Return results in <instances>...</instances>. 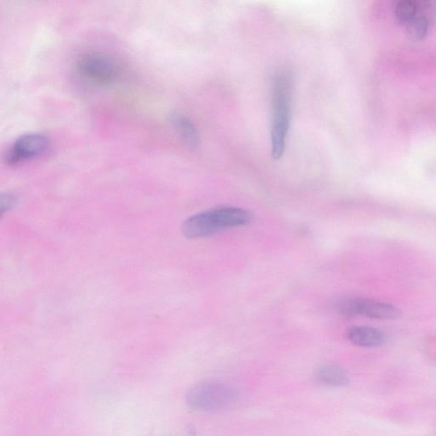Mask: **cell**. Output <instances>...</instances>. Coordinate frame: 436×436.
Returning <instances> with one entry per match:
<instances>
[{"mask_svg":"<svg viewBox=\"0 0 436 436\" xmlns=\"http://www.w3.org/2000/svg\"><path fill=\"white\" fill-rule=\"evenodd\" d=\"M293 90V75L289 70L283 68L275 73L273 80L271 126V151L274 159H281L285 153L291 124Z\"/></svg>","mask_w":436,"mask_h":436,"instance_id":"6da1fadb","label":"cell"},{"mask_svg":"<svg viewBox=\"0 0 436 436\" xmlns=\"http://www.w3.org/2000/svg\"><path fill=\"white\" fill-rule=\"evenodd\" d=\"M253 220L248 210L223 207L195 214L184 222L182 227L185 236L191 238L212 236L222 230L242 227Z\"/></svg>","mask_w":436,"mask_h":436,"instance_id":"7a4b0ae2","label":"cell"},{"mask_svg":"<svg viewBox=\"0 0 436 436\" xmlns=\"http://www.w3.org/2000/svg\"><path fill=\"white\" fill-rule=\"evenodd\" d=\"M237 389L228 382L207 380L193 384L188 389L185 400L193 411L217 413L227 410L238 401Z\"/></svg>","mask_w":436,"mask_h":436,"instance_id":"3957f363","label":"cell"},{"mask_svg":"<svg viewBox=\"0 0 436 436\" xmlns=\"http://www.w3.org/2000/svg\"><path fill=\"white\" fill-rule=\"evenodd\" d=\"M76 68L85 80L101 86L113 84L119 75L116 61L102 52L84 53L78 59Z\"/></svg>","mask_w":436,"mask_h":436,"instance_id":"277c9868","label":"cell"},{"mask_svg":"<svg viewBox=\"0 0 436 436\" xmlns=\"http://www.w3.org/2000/svg\"><path fill=\"white\" fill-rule=\"evenodd\" d=\"M339 310L346 316H365L377 320H394L400 315L398 308L392 304L373 299L351 298L339 303Z\"/></svg>","mask_w":436,"mask_h":436,"instance_id":"5b68a950","label":"cell"},{"mask_svg":"<svg viewBox=\"0 0 436 436\" xmlns=\"http://www.w3.org/2000/svg\"><path fill=\"white\" fill-rule=\"evenodd\" d=\"M49 141L44 135L30 133L22 135L13 143L6 155L7 162L16 164L44 155L47 151Z\"/></svg>","mask_w":436,"mask_h":436,"instance_id":"8992f818","label":"cell"},{"mask_svg":"<svg viewBox=\"0 0 436 436\" xmlns=\"http://www.w3.org/2000/svg\"><path fill=\"white\" fill-rule=\"evenodd\" d=\"M347 339L358 347L377 348L386 343V336L380 329L371 327H353L346 333Z\"/></svg>","mask_w":436,"mask_h":436,"instance_id":"52a82bcc","label":"cell"},{"mask_svg":"<svg viewBox=\"0 0 436 436\" xmlns=\"http://www.w3.org/2000/svg\"><path fill=\"white\" fill-rule=\"evenodd\" d=\"M313 380L316 384L329 388H339L349 384L348 373L339 365L332 364L320 365L316 368L313 374Z\"/></svg>","mask_w":436,"mask_h":436,"instance_id":"ba28073f","label":"cell"},{"mask_svg":"<svg viewBox=\"0 0 436 436\" xmlns=\"http://www.w3.org/2000/svg\"><path fill=\"white\" fill-rule=\"evenodd\" d=\"M172 122H174L176 131H178L185 143L193 147L199 145L200 135L190 119L183 116V115H174Z\"/></svg>","mask_w":436,"mask_h":436,"instance_id":"9c48e42d","label":"cell"},{"mask_svg":"<svg viewBox=\"0 0 436 436\" xmlns=\"http://www.w3.org/2000/svg\"><path fill=\"white\" fill-rule=\"evenodd\" d=\"M418 11L417 4L413 1H401L398 3L396 8V16L399 22L403 24H408L416 18Z\"/></svg>","mask_w":436,"mask_h":436,"instance_id":"30bf717a","label":"cell"},{"mask_svg":"<svg viewBox=\"0 0 436 436\" xmlns=\"http://www.w3.org/2000/svg\"><path fill=\"white\" fill-rule=\"evenodd\" d=\"M428 26H429V23H428V19L425 16H416V18L407 24V32H408L411 39L420 40L425 38L428 31Z\"/></svg>","mask_w":436,"mask_h":436,"instance_id":"8fae6325","label":"cell"}]
</instances>
